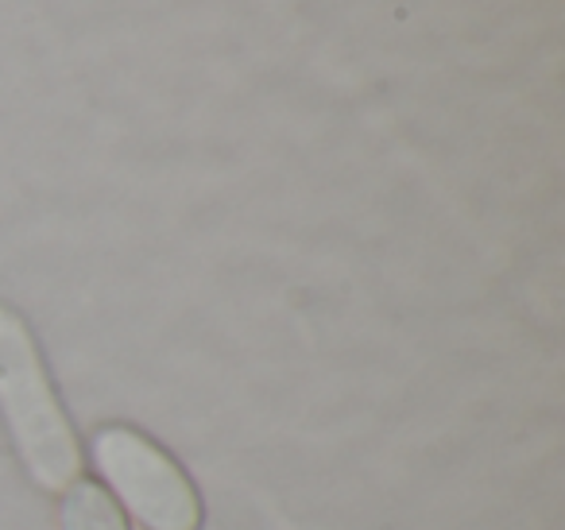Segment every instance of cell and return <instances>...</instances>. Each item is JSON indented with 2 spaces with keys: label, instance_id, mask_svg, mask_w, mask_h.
I'll return each mask as SVG.
<instances>
[{
  "label": "cell",
  "instance_id": "3",
  "mask_svg": "<svg viewBox=\"0 0 565 530\" xmlns=\"http://www.w3.org/2000/svg\"><path fill=\"white\" fill-rule=\"evenodd\" d=\"M63 530H128V522L102 484L78 480L63 496Z\"/></svg>",
  "mask_w": 565,
  "mask_h": 530
},
{
  "label": "cell",
  "instance_id": "1",
  "mask_svg": "<svg viewBox=\"0 0 565 530\" xmlns=\"http://www.w3.org/2000/svg\"><path fill=\"white\" fill-rule=\"evenodd\" d=\"M0 414L40 488L66 491L82 480V445L55 395L24 318L0 306Z\"/></svg>",
  "mask_w": 565,
  "mask_h": 530
},
{
  "label": "cell",
  "instance_id": "2",
  "mask_svg": "<svg viewBox=\"0 0 565 530\" xmlns=\"http://www.w3.org/2000/svg\"><path fill=\"white\" fill-rule=\"evenodd\" d=\"M94 460L148 530H202V496L182 465L136 426H102Z\"/></svg>",
  "mask_w": 565,
  "mask_h": 530
}]
</instances>
